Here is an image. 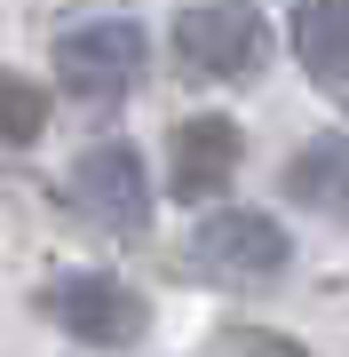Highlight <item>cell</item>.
Here are the masks:
<instances>
[{
    "label": "cell",
    "mask_w": 349,
    "mask_h": 357,
    "mask_svg": "<svg viewBox=\"0 0 349 357\" xmlns=\"http://www.w3.org/2000/svg\"><path fill=\"white\" fill-rule=\"evenodd\" d=\"M191 262L207 270L215 286H270L286 278V262H294V238L270 222V215H246V206H222L191 230Z\"/></svg>",
    "instance_id": "cell-1"
},
{
    "label": "cell",
    "mask_w": 349,
    "mask_h": 357,
    "mask_svg": "<svg viewBox=\"0 0 349 357\" xmlns=\"http://www.w3.org/2000/svg\"><path fill=\"white\" fill-rule=\"evenodd\" d=\"M56 79H64L79 103H119L143 79V24H119V16L72 24L56 40Z\"/></svg>",
    "instance_id": "cell-2"
},
{
    "label": "cell",
    "mask_w": 349,
    "mask_h": 357,
    "mask_svg": "<svg viewBox=\"0 0 349 357\" xmlns=\"http://www.w3.org/2000/svg\"><path fill=\"white\" fill-rule=\"evenodd\" d=\"M40 310H48L64 333H79L88 349H127V342H143V326H151L143 294H135V286H119V278H104V270L56 278L48 294H40Z\"/></svg>",
    "instance_id": "cell-3"
},
{
    "label": "cell",
    "mask_w": 349,
    "mask_h": 357,
    "mask_svg": "<svg viewBox=\"0 0 349 357\" xmlns=\"http://www.w3.org/2000/svg\"><path fill=\"white\" fill-rule=\"evenodd\" d=\"M262 48H270V32H262V16L238 8V0H207V8L175 16V56L191 72H207V79H246L262 64Z\"/></svg>",
    "instance_id": "cell-4"
},
{
    "label": "cell",
    "mask_w": 349,
    "mask_h": 357,
    "mask_svg": "<svg viewBox=\"0 0 349 357\" xmlns=\"http://www.w3.org/2000/svg\"><path fill=\"white\" fill-rule=\"evenodd\" d=\"M72 206H79L88 222L119 230V238H135V230L151 222L143 151H127V143H95V151H79V167H72Z\"/></svg>",
    "instance_id": "cell-5"
},
{
    "label": "cell",
    "mask_w": 349,
    "mask_h": 357,
    "mask_svg": "<svg viewBox=\"0 0 349 357\" xmlns=\"http://www.w3.org/2000/svg\"><path fill=\"white\" fill-rule=\"evenodd\" d=\"M238 159H246V143H238V128H231L222 112L183 119V128H175V143H167V191H175L183 206H199V199L231 191Z\"/></svg>",
    "instance_id": "cell-6"
},
{
    "label": "cell",
    "mask_w": 349,
    "mask_h": 357,
    "mask_svg": "<svg viewBox=\"0 0 349 357\" xmlns=\"http://www.w3.org/2000/svg\"><path fill=\"white\" fill-rule=\"evenodd\" d=\"M286 199L325 222H349V135H318L286 159Z\"/></svg>",
    "instance_id": "cell-7"
},
{
    "label": "cell",
    "mask_w": 349,
    "mask_h": 357,
    "mask_svg": "<svg viewBox=\"0 0 349 357\" xmlns=\"http://www.w3.org/2000/svg\"><path fill=\"white\" fill-rule=\"evenodd\" d=\"M294 56L310 79H349V0H310V8L294 16Z\"/></svg>",
    "instance_id": "cell-8"
},
{
    "label": "cell",
    "mask_w": 349,
    "mask_h": 357,
    "mask_svg": "<svg viewBox=\"0 0 349 357\" xmlns=\"http://www.w3.org/2000/svg\"><path fill=\"white\" fill-rule=\"evenodd\" d=\"M48 128V88L24 72H0V143H40Z\"/></svg>",
    "instance_id": "cell-9"
},
{
    "label": "cell",
    "mask_w": 349,
    "mask_h": 357,
    "mask_svg": "<svg viewBox=\"0 0 349 357\" xmlns=\"http://www.w3.org/2000/svg\"><path fill=\"white\" fill-rule=\"evenodd\" d=\"M238 357H302L294 342H262V333H238V342H231Z\"/></svg>",
    "instance_id": "cell-10"
}]
</instances>
